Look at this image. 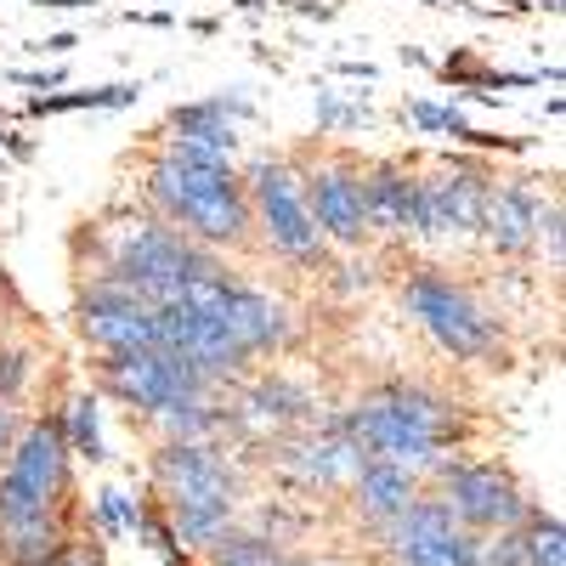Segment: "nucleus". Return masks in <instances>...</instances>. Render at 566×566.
Listing matches in <instances>:
<instances>
[{
  "instance_id": "f257e3e1",
  "label": "nucleus",
  "mask_w": 566,
  "mask_h": 566,
  "mask_svg": "<svg viewBox=\"0 0 566 566\" xmlns=\"http://www.w3.org/2000/svg\"><path fill=\"white\" fill-rule=\"evenodd\" d=\"M80 244H91V266L80 272V283H114V290L148 306H170L199 277L227 272L221 255L199 250L193 239H181L176 227H165L148 210H108L97 221H85Z\"/></svg>"
},
{
  "instance_id": "f03ea898",
  "label": "nucleus",
  "mask_w": 566,
  "mask_h": 566,
  "mask_svg": "<svg viewBox=\"0 0 566 566\" xmlns=\"http://www.w3.org/2000/svg\"><path fill=\"white\" fill-rule=\"evenodd\" d=\"M335 419L374 464H397L419 482L431 476L442 459L464 453V408L424 380L363 386Z\"/></svg>"
},
{
  "instance_id": "7ed1b4c3",
  "label": "nucleus",
  "mask_w": 566,
  "mask_h": 566,
  "mask_svg": "<svg viewBox=\"0 0 566 566\" xmlns=\"http://www.w3.org/2000/svg\"><path fill=\"white\" fill-rule=\"evenodd\" d=\"M142 205H148V216H159L181 239H193L199 250H210L221 261H227V250L255 244L239 165L181 159V154L148 148V159H142Z\"/></svg>"
},
{
  "instance_id": "20e7f679",
  "label": "nucleus",
  "mask_w": 566,
  "mask_h": 566,
  "mask_svg": "<svg viewBox=\"0 0 566 566\" xmlns=\"http://www.w3.org/2000/svg\"><path fill=\"white\" fill-rule=\"evenodd\" d=\"M148 482L165 527L181 549L205 555L216 538L239 527L244 476L221 442H159L148 453Z\"/></svg>"
},
{
  "instance_id": "39448f33",
  "label": "nucleus",
  "mask_w": 566,
  "mask_h": 566,
  "mask_svg": "<svg viewBox=\"0 0 566 566\" xmlns=\"http://www.w3.org/2000/svg\"><path fill=\"white\" fill-rule=\"evenodd\" d=\"M397 301L442 357L470 363V368H504L510 363V335H504L499 312L470 283H459L448 266L413 261L397 283Z\"/></svg>"
},
{
  "instance_id": "423d86ee",
  "label": "nucleus",
  "mask_w": 566,
  "mask_h": 566,
  "mask_svg": "<svg viewBox=\"0 0 566 566\" xmlns=\"http://www.w3.org/2000/svg\"><path fill=\"white\" fill-rule=\"evenodd\" d=\"M69 504H74V459L57 431V408L29 413L7 464H0V538L69 522Z\"/></svg>"
},
{
  "instance_id": "0eeeda50",
  "label": "nucleus",
  "mask_w": 566,
  "mask_h": 566,
  "mask_svg": "<svg viewBox=\"0 0 566 566\" xmlns=\"http://www.w3.org/2000/svg\"><path fill=\"white\" fill-rule=\"evenodd\" d=\"M244 176V199H250V232L255 244L277 261H290L301 272H328L335 250L317 239V227L306 216V193H301V154H261L250 159Z\"/></svg>"
},
{
  "instance_id": "6e6552de",
  "label": "nucleus",
  "mask_w": 566,
  "mask_h": 566,
  "mask_svg": "<svg viewBox=\"0 0 566 566\" xmlns=\"http://www.w3.org/2000/svg\"><path fill=\"white\" fill-rule=\"evenodd\" d=\"M424 493H431L453 522L464 533H476V538H493V533H515V527H527V515H533V499L527 488L510 476V464L499 459H442L431 476H424Z\"/></svg>"
},
{
  "instance_id": "1a4fd4ad",
  "label": "nucleus",
  "mask_w": 566,
  "mask_h": 566,
  "mask_svg": "<svg viewBox=\"0 0 566 566\" xmlns=\"http://www.w3.org/2000/svg\"><path fill=\"white\" fill-rule=\"evenodd\" d=\"M181 306L205 312L221 328V340L239 352L250 368H255V357H283L295 346L290 306H283L277 295H266V290H255V283H244V277H232V272L199 277L193 290L181 295Z\"/></svg>"
},
{
  "instance_id": "9d476101",
  "label": "nucleus",
  "mask_w": 566,
  "mask_h": 566,
  "mask_svg": "<svg viewBox=\"0 0 566 566\" xmlns=\"http://www.w3.org/2000/svg\"><path fill=\"white\" fill-rule=\"evenodd\" d=\"M493 176L499 165L482 154H442L431 165H419V239H431V244L476 239Z\"/></svg>"
},
{
  "instance_id": "9b49d317",
  "label": "nucleus",
  "mask_w": 566,
  "mask_h": 566,
  "mask_svg": "<svg viewBox=\"0 0 566 566\" xmlns=\"http://www.w3.org/2000/svg\"><path fill=\"white\" fill-rule=\"evenodd\" d=\"M266 453H272V470L295 493H346L357 482V470L368 464V453L340 431V419H312L301 431L277 437Z\"/></svg>"
},
{
  "instance_id": "f8f14e48",
  "label": "nucleus",
  "mask_w": 566,
  "mask_h": 566,
  "mask_svg": "<svg viewBox=\"0 0 566 566\" xmlns=\"http://www.w3.org/2000/svg\"><path fill=\"white\" fill-rule=\"evenodd\" d=\"M301 193L306 216L317 227V239L328 250H363L368 239V216H363V159L357 154H323L317 165L301 159Z\"/></svg>"
},
{
  "instance_id": "ddd939ff",
  "label": "nucleus",
  "mask_w": 566,
  "mask_h": 566,
  "mask_svg": "<svg viewBox=\"0 0 566 566\" xmlns=\"http://www.w3.org/2000/svg\"><path fill=\"white\" fill-rule=\"evenodd\" d=\"M380 555L386 566H476L482 538L464 533L431 493H419L402 522L380 533Z\"/></svg>"
},
{
  "instance_id": "4468645a",
  "label": "nucleus",
  "mask_w": 566,
  "mask_h": 566,
  "mask_svg": "<svg viewBox=\"0 0 566 566\" xmlns=\"http://www.w3.org/2000/svg\"><path fill=\"white\" fill-rule=\"evenodd\" d=\"M312 391L290 374H250V380L232 386V397H221V431H239V437H255V442H277L312 424Z\"/></svg>"
},
{
  "instance_id": "2eb2a0df",
  "label": "nucleus",
  "mask_w": 566,
  "mask_h": 566,
  "mask_svg": "<svg viewBox=\"0 0 566 566\" xmlns=\"http://www.w3.org/2000/svg\"><path fill=\"white\" fill-rule=\"evenodd\" d=\"M239 119H250V97H239V91L181 103V108L165 114V125L154 130L148 148H165V154H181V159L232 165V148H239Z\"/></svg>"
},
{
  "instance_id": "dca6fc26",
  "label": "nucleus",
  "mask_w": 566,
  "mask_h": 566,
  "mask_svg": "<svg viewBox=\"0 0 566 566\" xmlns=\"http://www.w3.org/2000/svg\"><path fill=\"white\" fill-rule=\"evenodd\" d=\"M69 317H74V335L97 357L148 352L154 346V306L125 295V290H114V283H80Z\"/></svg>"
},
{
  "instance_id": "f3484780",
  "label": "nucleus",
  "mask_w": 566,
  "mask_h": 566,
  "mask_svg": "<svg viewBox=\"0 0 566 566\" xmlns=\"http://www.w3.org/2000/svg\"><path fill=\"white\" fill-rule=\"evenodd\" d=\"M555 199V187L544 193L538 176H493V193H488V210H482V232L476 239L499 255V261H522L538 250V221H544V205Z\"/></svg>"
},
{
  "instance_id": "a211bd4d",
  "label": "nucleus",
  "mask_w": 566,
  "mask_h": 566,
  "mask_svg": "<svg viewBox=\"0 0 566 566\" xmlns=\"http://www.w3.org/2000/svg\"><path fill=\"white\" fill-rule=\"evenodd\" d=\"M368 239H419V159H363Z\"/></svg>"
},
{
  "instance_id": "6ab92c4d",
  "label": "nucleus",
  "mask_w": 566,
  "mask_h": 566,
  "mask_svg": "<svg viewBox=\"0 0 566 566\" xmlns=\"http://www.w3.org/2000/svg\"><path fill=\"white\" fill-rule=\"evenodd\" d=\"M424 493V482L419 476H408V470H397V464H363L357 470V482L346 488V510L357 515V522L374 533V538H380L391 522H402V515H408V504Z\"/></svg>"
},
{
  "instance_id": "aec40b11",
  "label": "nucleus",
  "mask_w": 566,
  "mask_h": 566,
  "mask_svg": "<svg viewBox=\"0 0 566 566\" xmlns=\"http://www.w3.org/2000/svg\"><path fill=\"white\" fill-rule=\"evenodd\" d=\"M57 431H63L69 459H85V464H103V459H108V448H103V402H97V391H69L63 408H57Z\"/></svg>"
},
{
  "instance_id": "412c9836",
  "label": "nucleus",
  "mask_w": 566,
  "mask_h": 566,
  "mask_svg": "<svg viewBox=\"0 0 566 566\" xmlns=\"http://www.w3.org/2000/svg\"><path fill=\"white\" fill-rule=\"evenodd\" d=\"M283 544H272L266 533H250V527H232L227 538H216L205 549V566H283Z\"/></svg>"
},
{
  "instance_id": "4be33fe9",
  "label": "nucleus",
  "mask_w": 566,
  "mask_h": 566,
  "mask_svg": "<svg viewBox=\"0 0 566 566\" xmlns=\"http://www.w3.org/2000/svg\"><path fill=\"white\" fill-rule=\"evenodd\" d=\"M522 566H566V533H560L555 510L533 504L527 527H522Z\"/></svg>"
},
{
  "instance_id": "5701e85b",
  "label": "nucleus",
  "mask_w": 566,
  "mask_h": 566,
  "mask_svg": "<svg viewBox=\"0 0 566 566\" xmlns=\"http://www.w3.org/2000/svg\"><path fill=\"white\" fill-rule=\"evenodd\" d=\"M29 386H34V346L0 340V408H23Z\"/></svg>"
},
{
  "instance_id": "b1692460",
  "label": "nucleus",
  "mask_w": 566,
  "mask_h": 566,
  "mask_svg": "<svg viewBox=\"0 0 566 566\" xmlns=\"http://www.w3.org/2000/svg\"><path fill=\"white\" fill-rule=\"evenodd\" d=\"M142 85H103V91H74V97H34L29 114H74V108H125L136 103Z\"/></svg>"
},
{
  "instance_id": "393cba45",
  "label": "nucleus",
  "mask_w": 566,
  "mask_h": 566,
  "mask_svg": "<svg viewBox=\"0 0 566 566\" xmlns=\"http://www.w3.org/2000/svg\"><path fill=\"white\" fill-rule=\"evenodd\" d=\"M91 522H97V538H125L136 527V499L119 493V488H103L97 499H91Z\"/></svg>"
},
{
  "instance_id": "a878e982",
  "label": "nucleus",
  "mask_w": 566,
  "mask_h": 566,
  "mask_svg": "<svg viewBox=\"0 0 566 566\" xmlns=\"http://www.w3.org/2000/svg\"><path fill=\"white\" fill-rule=\"evenodd\" d=\"M408 114H413V125H424V130H453L459 142H476V130L464 125V114H459V108H437V103H408Z\"/></svg>"
},
{
  "instance_id": "bb28decb",
  "label": "nucleus",
  "mask_w": 566,
  "mask_h": 566,
  "mask_svg": "<svg viewBox=\"0 0 566 566\" xmlns=\"http://www.w3.org/2000/svg\"><path fill=\"white\" fill-rule=\"evenodd\" d=\"M476 566H522V527H515V533H493V538H482Z\"/></svg>"
},
{
  "instance_id": "cd10ccee",
  "label": "nucleus",
  "mask_w": 566,
  "mask_h": 566,
  "mask_svg": "<svg viewBox=\"0 0 566 566\" xmlns=\"http://www.w3.org/2000/svg\"><path fill=\"white\" fill-rule=\"evenodd\" d=\"M23 408H0V464H7V453H12V442H18V431H23Z\"/></svg>"
},
{
  "instance_id": "c85d7f7f",
  "label": "nucleus",
  "mask_w": 566,
  "mask_h": 566,
  "mask_svg": "<svg viewBox=\"0 0 566 566\" xmlns=\"http://www.w3.org/2000/svg\"><path fill=\"white\" fill-rule=\"evenodd\" d=\"M40 52H57V57H63V52H74V34H52V40L40 45Z\"/></svg>"
},
{
  "instance_id": "c756f323",
  "label": "nucleus",
  "mask_w": 566,
  "mask_h": 566,
  "mask_svg": "<svg viewBox=\"0 0 566 566\" xmlns=\"http://www.w3.org/2000/svg\"><path fill=\"white\" fill-rule=\"evenodd\" d=\"M283 566H328V560H283Z\"/></svg>"
},
{
  "instance_id": "7c9ffc66",
  "label": "nucleus",
  "mask_w": 566,
  "mask_h": 566,
  "mask_svg": "<svg viewBox=\"0 0 566 566\" xmlns=\"http://www.w3.org/2000/svg\"><path fill=\"white\" fill-rule=\"evenodd\" d=\"M0 148H7V130H0Z\"/></svg>"
}]
</instances>
